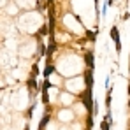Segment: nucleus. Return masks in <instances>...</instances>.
<instances>
[{
	"label": "nucleus",
	"instance_id": "8",
	"mask_svg": "<svg viewBox=\"0 0 130 130\" xmlns=\"http://www.w3.org/2000/svg\"><path fill=\"white\" fill-rule=\"evenodd\" d=\"M86 39H90V41H95V32H90V30H88V32H86Z\"/></svg>",
	"mask_w": 130,
	"mask_h": 130
},
{
	"label": "nucleus",
	"instance_id": "7",
	"mask_svg": "<svg viewBox=\"0 0 130 130\" xmlns=\"http://www.w3.org/2000/svg\"><path fill=\"white\" fill-rule=\"evenodd\" d=\"M35 76H39V67H37V65H34V67H32V74H30V77H34V79H35Z\"/></svg>",
	"mask_w": 130,
	"mask_h": 130
},
{
	"label": "nucleus",
	"instance_id": "11",
	"mask_svg": "<svg viewBox=\"0 0 130 130\" xmlns=\"http://www.w3.org/2000/svg\"><path fill=\"white\" fill-rule=\"evenodd\" d=\"M41 35H47V26H46V25L41 26Z\"/></svg>",
	"mask_w": 130,
	"mask_h": 130
},
{
	"label": "nucleus",
	"instance_id": "1",
	"mask_svg": "<svg viewBox=\"0 0 130 130\" xmlns=\"http://www.w3.org/2000/svg\"><path fill=\"white\" fill-rule=\"evenodd\" d=\"M93 60H95L93 53H86V55H85V63H86L88 67H90V69H93V63H95Z\"/></svg>",
	"mask_w": 130,
	"mask_h": 130
},
{
	"label": "nucleus",
	"instance_id": "14",
	"mask_svg": "<svg viewBox=\"0 0 130 130\" xmlns=\"http://www.w3.org/2000/svg\"><path fill=\"white\" fill-rule=\"evenodd\" d=\"M86 130H90V128H86Z\"/></svg>",
	"mask_w": 130,
	"mask_h": 130
},
{
	"label": "nucleus",
	"instance_id": "12",
	"mask_svg": "<svg viewBox=\"0 0 130 130\" xmlns=\"http://www.w3.org/2000/svg\"><path fill=\"white\" fill-rule=\"evenodd\" d=\"M112 2H114V0H109V4H112Z\"/></svg>",
	"mask_w": 130,
	"mask_h": 130
},
{
	"label": "nucleus",
	"instance_id": "10",
	"mask_svg": "<svg viewBox=\"0 0 130 130\" xmlns=\"http://www.w3.org/2000/svg\"><path fill=\"white\" fill-rule=\"evenodd\" d=\"M114 46H116V51L120 53V51H121V41H120V39H118V41H114Z\"/></svg>",
	"mask_w": 130,
	"mask_h": 130
},
{
	"label": "nucleus",
	"instance_id": "2",
	"mask_svg": "<svg viewBox=\"0 0 130 130\" xmlns=\"http://www.w3.org/2000/svg\"><path fill=\"white\" fill-rule=\"evenodd\" d=\"M53 72H55V67H53L51 63H47V65H46V69H44V74H42V76L46 77V79H47V77H49Z\"/></svg>",
	"mask_w": 130,
	"mask_h": 130
},
{
	"label": "nucleus",
	"instance_id": "5",
	"mask_svg": "<svg viewBox=\"0 0 130 130\" xmlns=\"http://www.w3.org/2000/svg\"><path fill=\"white\" fill-rule=\"evenodd\" d=\"M100 128H102V130H111V125H109L107 120H102V123H100Z\"/></svg>",
	"mask_w": 130,
	"mask_h": 130
},
{
	"label": "nucleus",
	"instance_id": "9",
	"mask_svg": "<svg viewBox=\"0 0 130 130\" xmlns=\"http://www.w3.org/2000/svg\"><path fill=\"white\" fill-rule=\"evenodd\" d=\"M106 106H107V107H111V90L107 91V97H106Z\"/></svg>",
	"mask_w": 130,
	"mask_h": 130
},
{
	"label": "nucleus",
	"instance_id": "13",
	"mask_svg": "<svg viewBox=\"0 0 130 130\" xmlns=\"http://www.w3.org/2000/svg\"><path fill=\"white\" fill-rule=\"evenodd\" d=\"M128 107H130V102H128Z\"/></svg>",
	"mask_w": 130,
	"mask_h": 130
},
{
	"label": "nucleus",
	"instance_id": "3",
	"mask_svg": "<svg viewBox=\"0 0 130 130\" xmlns=\"http://www.w3.org/2000/svg\"><path fill=\"white\" fill-rule=\"evenodd\" d=\"M49 120H51V118H49V114L46 112V114H44V118L41 120V123H39V130H44V127H46V123H49Z\"/></svg>",
	"mask_w": 130,
	"mask_h": 130
},
{
	"label": "nucleus",
	"instance_id": "4",
	"mask_svg": "<svg viewBox=\"0 0 130 130\" xmlns=\"http://www.w3.org/2000/svg\"><path fill=\"white\" fill-rule=\"evenodd\" d=\"M111 39H112V41H118V39H120V35H118V26H112V28H111Z\"/></svg>",
	"mask_w": 130,
	"mask_h": 130
},
{
	"label": "nucleus",
	"instance_id": "6",
	"mask_svg": "<svg viewBox=\"0 0 130 130\" xmlns=\"http://www.w3.org/2000/svg\"><path fill=\"white\" fill-rule=\"evenodd\" d=\"M28 86H30V90H37V83H35V79H34V77H30V79H28Z\"/></svg>",
	"mask_w": 130,
	"mask_h": 130
}]
</instances>
